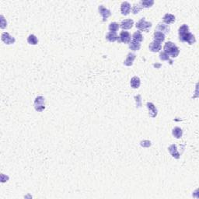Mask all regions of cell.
Here are the masks:
<instances>
[{
	"instance_id": "6",
	"label": "cell",
	"mask_w": 199,
	"mask_h": 199,
	"mask_svg": "<svg viewBox=\"0 0 199 199\" xmlns=\"http://www.w3.org/2000/svg\"><path fill=\"white\" fill-rule=\"evenodd\" d=\"M2 41L6 45H13L15 43V38L11 36L9 33L3 32L2 34Z\"/></svg>"
},
{
	"instance_id": "28",
	"label": "cell",
	"mask_w": 199,
	"mask_h": 199,
	"mask_svg": "<svg viewBox=\"0 0 199 199\" xmlns=\"http://www.w3.org/2000/svg\"><path fill=\"white\" fill-rule=\"evenodd\" d=\"M141 146H143V147H149V146H151V142H150V141L146 140V141L142 142Z\"/></svg>"
},
{
	"instance_id": "11",
	"label": "cell",
	"mask_w": 199,
	"mask_h": 199,
	"mask_svg": "<svg viewBox=\"0 0 199 199\" xmlns=\"http://www.w3.org/2000/svg\"><path fill=\"white\" fill-rule=\"evenodd\" d=\"M168 151L170 153L172 156H173V158L177 159H180V153L178 152L177 148V146L173 144L170 146H169L168 148Z\"/></svg>"
},
{
	"instance_id": "19",
	"label": "cell",
	"mask_w": 199,
	"mask_h": 199,
	"mask_svg": "<svg viewBox=\"0 0 199 199\" xmlns=\"http://www.w3.org/2000/svg\"><path fill=\"white\" fill-rule=\"evenodd\" d=\"M139 4L141 5V6L143 8H149L152 7L154 4V1L153 0H142L141 2H139Z\"/></svg>"
},
{
	"instance_id": "26",
	"label": "cell",
	"mask_w": 199,
	"mask_h": 199,
	"mask_svg": "<svg viewBox=\"0 0 199 199\" xmlns=\"http://www.w3.org/2000/svg\"><path fill=\"white\" fill-rule=\"evenodd\" d=\"M159 58H160L162 61H169L170 60V57L167 55V54L165 53V52H162L160 54V55H159Z\"/></svg>"
},
{
	"instance_id": "14",
	"label": "cell",
	"mask_w": 199,
	"mask_h": 199,
	"mask_svg": "<svg viewBox=\"0 0 199 199\" xmlns=\"http://www.w3.org/2000/svg\"><path fill=\"white\" fill-rule=\"evenodd\" d=\"M153 39H154V41L161 44L164 41L165 34L162 32H159V31H156L153 34Z\"/></svg>"
},
{
	"instance_id": "15",
	"label": "cell",
	"mask_w": 199,
	"mask_h": 199,
	"mask_svg": "<svg viewBox=\"0 0 199 199\" xmlns=\"http://www.w3.org/2000/svg\"><path fill=\"white\" fill-rule=\"evenodd\" d=\"M176 17L175 16H173V14H170V13H167L166 15L163 17V20L166 24H173V22L175 21Z\"/></svg>"
},
{
	"instance_id": "7",
	"label": "cell",
	"mask_w": 199,
	"mask_h": 199,
	"mask_svg": "<svg viewBox=\"0 0 199 199\" xmlns=\"http://www.w3.org/2000/svg\"><path fill=\"white\" fill-rule=\"evenodd\" d=\"M99 13H101V15L102 16V17H103V21H106L107 19V18L109 17L110 16H111V11L109 10L107 8H105L103 6H99Z\"/></svg>"
},
{
	"instance_id": "5",
	"label": "cell",
	"mask_w": 199,
	"mask_h": 199,
	"mask_svg": "<svg viewBox=\"0 0 199 199\" xmlns=\"http://www.w3.org/2000/svg\"><path fill=\"white\" fill-rule=\"evenodd\" d=\"M131 36L130 33L128 31H121L119 35L118 41V42H121L124 44H129L131 42Z\"/></svg>"
},
{
	"instance_id": "21",
	"label": "cell",
	"mask_w": 199,
	"mask_h": 199,
	"mask_svg": "<svg viewBox=\"0 0 199 199\" xmlns=\"http://www.w3.org/2000/svg\"><path fill=\"white\" fill-rule=\"evenodd\" d=\"M172 134H173V135L176 139H180V138L182 137V135H183V131L179 127H176V128H174L173 129Z\"/></svg>"
},
{
	"instance_id": "2",
	"label": "cell",
	"mask_w": 199,
	"mask_h": 199,
	"mask_svg": "<svg viewBox=\"0 0 199 199\" xmlns=\"http://www.w3.org/2000/svg\"><path fill=\"white\" fill-rule=\"evenodd\" d=\"M163 50H164L163 52L167 54L169 57L170 56L172 58H177L179 55V53H180V50H179L177 46L174 45L171 41H168L165 44Z\"/></svg>"
},
{
	"instance_id": "3",
	"label": "cell",
	"mask_w": 199,
	"mask_h": 199,
	"mask_svg": "<svg viewBox=\"0 0 199 199\" xmlns=\"http://www.w3.org/2000/svg\"><path fill=\"white\" fill-rule=\"evenodd\" d=\"M136 28L140 31H144V32H148L150 28L152 27V23L149 21H146L145 18H142L138 22L136 25Z\"/></svg>"
},
{
	"instance_id": "18",
	"label": "cell",
	"mask_w": 199,
	"mask_h": 199,
	"mask_svg": "<svg viewBox=\"0 0 199 199\" xmlns=\"http://www.w3.org/2000/svg\"><path fill=\"white\" fill-rule=\"evenodd\" d=\"M118 37H119L117 35V34L114 32L107 33V35H106V39L110 42H114V41H118Z\"/></svg>"
},
{
	"instance_id": "20",
	"label": "cell",
	"mask_w": 199,
	"mask_h": 199,
	"mask_svg": "<svg viewBox=\"0 0 199 199\" xmlns=\"http://www.w3.org/2000/svg\"><path fill=\"white\" fill-rule=\"evenodd\" d=\"M131 41L141 43L142 41H143V37L142 35L141 32L140 31H136V32L134 33V34L132 35V40Z\"/></svg>"
},
{
	"instance_id": "24",
	"label": "cell",
	"mask_w": 199,
	"mask_h": 199,
	"mask_svg": "<svg viewBox=\"0 0 199 199\" xmlns=\"http://www.w3.org/2000/svg\"><path fill=\"white\" fill-rule=\"evenodd\" d=\"M118 28H119V25H118V24H117L116 22H113V23H111V24L109 25L110 32L116 33L118 31Z\"/></svg>"
},
{
	"instance_id": "13",
	"label": "cell",
	"mask_w": 199,
	"mask_h": 199,
	"mask_svg": "<svg viewBox=\"0 0 199 199\" xmlns=\"http://www.w3.org/2000/svg\"><path fill=\"white\" fill-rule=\"evenodd\" d=\"M149 48L152 52H159L161 50V45L160 43L153 41L152 43L149 44Z\"/></svg>"
},
{
	"instance_id": "23",
	"label": "cell",
	"mask_w": 199,
	"mask_h": 199,
	"mask_svg": "<svg viewBox=\"0 0 199 199\" xmlns=\"http://www.w3.org/2000/svg\"><path fill=\"white\" fill-rule=\"evenodd\" d=\"M27 42L30 45H36L38 43V39H37V37L35 35L31 34L27 37Z\"/></svg>"
},
{
	"instance_id": "10",
	"label": "cell",
	"mask_w": 199,
	"mask_h": 199,
	"mask_svg": "<svg viewBox=\"0 0 199 199\" xmlns=\"http://www.w3.org/2000/svg\"><path fill=\"white\" fill-rule=\"evenodd\" d=\"M133 24H134V21L132 19H124L123 21H121L120 24V27L122 30H129L131 28L133 27Z\"/></svg>"
},
{
	"instance_id": "9",
	"label": "cell",
	"mask_w": 199,
	"mask_h": 199,
	"mask_svg": "<svg viewBox=\"0 0 199 199\" xmlns=\"http://www.w3.org/2000/svg\"><path fill=\"white\" fill-rule=\"evenodd\" d=\"M121 14L124 16L129 15L131 12V4L128 2H122L121 6Z\"/></svg>"
},
{
	"instance_id": "8",
	"label": "cell",
	"mask_w": 199,
	"mask_h": 199,
	"mask_svg": "<svg viewBox=\"0 0 199 199\" xmlns=\"http://www.w3.org/2000/svg\"><path fill=\"white\" fill-rule=\"evenodd\" d=\"M146 107H147L148 110H149V114L151 118H156V115H157V109L155 107V105L153 104L151 102H148L146 103Z\"/></svg>"
},
{
	"instance_id": "27",
	"label": "cell",
	"mask_w": 199,
	"mask_h": 199,
	"mask_svg": "<svg viewBox=\"0 0 199 199\" xmlns=\"http://www.w3.org/2000/svg\"><path fill=\"white\" fill-rule=\"evenodd\" d=\"M6 26H7V22L6 21L4 17H3V16H1V28H2V29H4Z\"/></svg>"
},
{
	"instance_id": "25",
	"label": "cell",
	"mask_w": 199,
	"mask_h": 199,
	"mask_svg": "<svg viewBox=\"0 0 199 199\" xmlns=\"http://www.w3.org/2000/svg\"><path fill=\"white\" fill-rule=\"evenodd\" d=\"M142 9V7L141 6V5L139 4V3L135 4L134 6H133L132 13L133 14H137V13H139V12Z\"/></svg>"
},
{
	"instance_id": "4",
	"label": "cell",
	"mask_w": 199,
	"mask_h": 199,
	"mask_svg": "<svg viewBox=\"0 0 199 199\" xmlns=\"http://www.w3.org/2000/svg\"><path fill=\"white\" fill-rule=\"evenodd\" d=\"M45 98L43 96H39L36 97L34 101V108L37 111L42 112L45 109Z\"/></svg>"
},
{
	"instance_id": "22",
	"label": "cell",
	"mask_w": 199,
	"mask_h": 199,
	"mask_svg": "<svg viewBox=\"0 0 199 199\" xmlns=\"http://www.w3.org/2000/svg\"><path fill=\"white\" fill-rule=\"evenodd\" d=\"M129 47H130V49L132 50V51H139V50L140 49V47H141V43L131 41L130 43H129Z\"/></svg>"
},
{
	"instance_id": "1",
	"label": "cell",
	"mask_w": 199,
	"mask_h": 199,
	"mask_svg": "<svg viewBox=\"0 0 199 199\" xmlns=\"http://www.w3.org/2000/svg\"><path fill=\"white\" fill-rule=\"evenodd\" d=\"M179 39L182 42H187L188 45H193L195 43V36L189 31V27L186 24L182 25L179 28Z\"/></svg>"
},
{
	"instance_id": "16",
	"label": "cell",
	"mask_w": 199,
	"mask_h": 199,
	"mask_svg": "<svg viewBox=\"0 0 199 199\" xmlns=\"http://www.w3.org/2000/svg\"><path fill=\"white\" fill-rule=\"evenodd\" d=\"M170 28L168 25L164 24H158L157 26V31H159V32H162L163 34H168L170 32Z\"/></svg>"
},
{
	"instance_id": "12",
	"label": "cell",
	"mask_w": 199,
	"mask_h": 199,
	"mask_svg": "<svg viewBox=\"0 0 199 199\" xmlns=\"http://www.w3.org/2000/svg\"><path fill=\"white\" fill-rule=\"evenodd\" d=\"M136 58V55H135L134 53H129L128 55H127L126 59L124 61V65H126V66H131L133 65V62L134 60Z\"/></svg>"
},
{
	"instance_id": "17",
	"label": "cell",
	"mask_w": 199,
	"mask_h": 199,
	"mask_svg": "<svg viewBox=\"0 0 199 199\" xmlns=\"http://www.w3.org/2000/svg\"><path fill=\"white\" fill-rule=\"evenodd\" d=\"M131 86L133 89H138V88L140 86V84H141V81H140V79L137 76H134L133 78H131L130 82Z\"/></svg>"
}]
</instances>
